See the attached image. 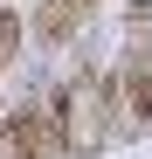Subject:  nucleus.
<instances>
[{
	"label": "nucleus",
	"instance_id": "5",
	"mask_svg": "<svg viewBox=\"0 0 152 159\" xmlns=\"http://www.w3.org/2000/svg\"><path fill=\"white\" fill-rule=\"evenodd\" d=\"M21 42H28V28H21V14H14V7H0V69H14Z\"/></svg>",
	"mask_w": 152,
	"mask_h": 159
},
{
	"label": "nucleus",
	"instance_id": "1",
	"mask_svg": "<svg viewBox=\"0 0 152 159\" xmlns=\"http://www.w3.org/2000/svg\"><path fill=\"white\" fill-rule=\"evenodd\" d=\"M42 104H48V118H56L62 152H76V159L104 152V139L118 131V118H111V83H104L97 69H83V76H69V83H56Z\"/></svg>",
	"mask_w": 152,
	"mask_h": 159
},
{
	"label": "nucleus",
	"instance_id": "2",
	"mask_svg": "<svg viewBox=\"0 0 152 159\" xmlns=\"http://www.w3.org/2000/svg\"><path fill=\"white\" fill-rule=\"evenodd\" d=\"M104 83H111V118L132 125V131H145V125H152V48H145V42L124 48V62L104 76Z\"/></svg>",
	"mask_w": 152,
	"mask_h": 159
},
{
	"label": "nucleus",
	"instance_id": "3",
	"mask_svg": "<svg viewBox=\"0 0 152 159\" xmlns=\"http://www.w3.org/2000/svg\"><path fill=\"white\" fill-rule=\"evenodd\" d=\"M0 159H62V139H56L48 104H14V111H0Z\"/></svg>",
	"mask_w": 152,
	"mask_h": 159
},
{
	"label": "nucleus",
	"instance_id": "6",
	"mask_svg": "<svg viewBox=\"0 0 152 159\" xmlns=\"http://www.w3.org/2000/svg\"><path fill=\"white\" fill-rule=\"evenodd\" d=\"M132 35H138V42L152 35V0H132Z\"/></svg>",
	"mask_w": 152,
	"mask_h": 159
},
{
	"label": "nucleus",
	"instance_id": "4",
	"mask_svg": "<svg viewBox=\"0 0 152 159\" xmlns=\"http://www.w3.org/2000/svg\"><path fill=\"white\" fill-rule=\"evenodd\" d=\"M76 28H83V0H42V14H35V35L48 48H62Z\"/></svg>",
	"mask_w": 152,
	"mask_h": 159
}]
</instances>
